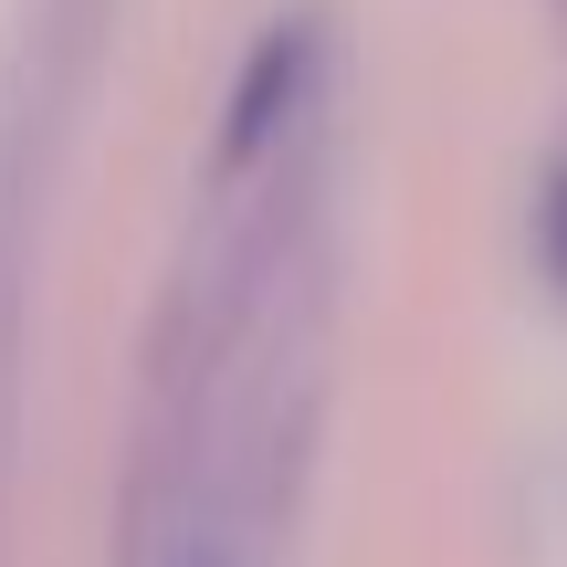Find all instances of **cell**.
Wrapping results in <instances>:
<instances>
[{"instance_id":"6da1fadb","label":"cell","mask_w":567,"mask_h":567,"mask_svg":"<svg viewBox=\"0 0 567 567\" xmlns=\"http://www.w3.org/2000/svg\"><path fill=\"white\" fill-rule=\"evenodd\" d=\"M547 252H557V274H567V179H557V200H547Z\"/></svg>"}]
</instances>
